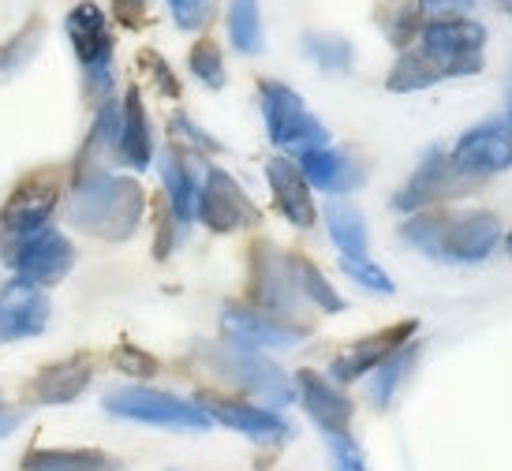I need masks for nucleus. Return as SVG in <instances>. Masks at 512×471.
<instances>
[{
	"label": "nucleus",
	"instance_id": "obj_1",
	"mask_svg": "<svg viewBox=\"0 0 512 471\" xmlns=\"http://www.w3.org/2000/svg\"><path fill=\"white\" fill-rule=\"evenodd\" d=\"M483 45L486 27L471 19H434L423 23V42L404 49L385 86L393 94H412L427 90L441 79H460V75L483 72Z\"/></svg>",
	"mask_w": 512,
	"mask_h": 471
},
{
	"label": "nucleus",
	"instance_id": "obj_2",
	"mask_svg": "<svg viewBox=\"0 0 512 471\" xmlns=\"http://www.w3.org/2000/svg\"><path fill=\"white\" fill-rule=\"evenodd\" d=\"M146 214V191L131 176L98 172L83 184H75L68 202V221L75 229L105 243H124L135 236Z\"/></svg>",
	"mask_w": 512,
	"mask_h": 471
},
{
	"label": "nucleus",
	"instance_id": "obj_3",
	"mask_svg": "<svg viewBox=\"0 0 512 471\" xmlns=\"http://www.w3.org/2000/svg\"><path fill=\"white\" fill-rule=\"evenodd\" d=\"M400 236L438 262H483L501 240V225L486 210H423L404 221Z\"/></svg>",
	"mask_w": 512,
	"mask_h": 471
},
{
	"label": "nucleus",
	"instance_id": "obj_4",
	"mask_svg": "<svg viewBox=\"0 0 512 471\" xmlns=\"http://www.w3.org/2000/svg\"><path fill=\"white\" fill-rule=\"evenodd\" d=\"M64 27H68L75 57L83 64L86 98L98 101L101 109L113 94V30H109V19L94 0H83L68 12Z\"/></svg>",
	"mask_w": 512,
	"mask_h": 471
},
{
	"label": "nucleus",
	"instance_id": "obj_5",
	"mask_svg": "<svg viewBox=\"0 0 512 471\" xmlns=\"http://www.w3.org/2000/svg\"><path fill=\"white\" fill-rule=\"evenodd\" d=\"M258 94H262V120H266V135H270L277 146L296 150V154H303V150H318V146H329L326 124H322V120L303 105V98H299L292 86L266 79Z\"/></svg>",
	"mask_w": 512,
	"mask_h": 471
},
{
	"label": "nucleus",
	"instance_id": "obj_6",
	"mask_svg": "<svg viewBox=\"0 0 512 471\" xmlns=\"http://www.w3.org/2000/svg\"><path fill=\"white\" fill-rule=\"evenodd\" d=\"M105 412L116 419H131V423H150V427H169V430H206L214 419L202 412L199 400H180L161 389L128 386L113 389L105 397Z\"/></svg>",
	"mask_w": 512,
	"mask_h": 471
},
{
	"label": "nucleus",
	"instance_id": "obj_7",
	"mask_svg": "<svg viewBox=\"0 0 512 471\" xmlns=\"http://www.w3.org/2000/svg\"><path fill=\"white\" fill-rule=\"evenodd\" d=\"M4 262L15 270V277H23L30 285L49 288L64 281L75 266V247L72 240L57 229H38L23 236V240H8L4 243Z\"/></svg>",
	"mask_w": 512,
	"mask_h": 471
},
{
	"label": "nucleus",
	"instance_id": "obj_8",
	"mask_svg": "<svg viewBox=\"0 0 512 471\" xmlns=\"http://www.w3.org/2000/svg\"><path fill=\"white\" fill-rule=\"evenodd\" d=\"M60 202V172L57 169H38L23 176L12 187V195L0 206V240H23L30 232L49 225V217Z\"/></svg>",
	"mask_w": 512,
	"mask_h": 471
},
{
	"label": "nucleus",
	"instance_id": "obj_9",
	"mask_svg": "<svg viewBox=\"0 0 512 471\" xmlns=\"http://www.w3.org/2000/svg\"><path fill=\"white\" fill-rule=\"evenodd\" d=\"M251 303L255 311L270 314L277 322H288L299 314V296L296 281H292V266H288V255H281L273 243L258 240L251 243Z\"/></svg>",
	"mask_w": 512,
	"mask_h": 471
},
{
	"label": "nucleus",
	"instance_id": "obj_10",
	"mask_svg": "<svg viewBox=\"0 0 512 471\" xmlns=\"http://www.w3.org/2000/svg\"><path fill=\"white\" fill-rule=\"evenodd\" d=\"M475 180L468 172L456 169L453 154H445L441 146H430L427 157L419 161V169L412 172V180L397 191V210L404 214H423L427 206H438V202H453L460 195H468Z\"/></svg>",
	"mask_w": 512,
	"mask_h": 471
},
{
	"label": "nucleus",
	"instance_id": "obj_11",
	"mask_svg": "<svg viewBox=\"0 0 512 471\" xmlns=\"http://www.w3.org/2000/svg\"><path fill=\"white\" fill-rule=\"evenodd\" d=\"M195 217L210 232H221V236L255 229L258 221H262L258 206L247 199V191L225 169H217V165L206 169V180L199 187V202H195Z\"/></svg>",
	"mask_w": 512,
	"mask_h": 471
},
{
	"label": "nucleus",
	"instance_id": "obj_12",
	"mask_svg": "<svg viewBox=\"0 0 512 471\" xmlns=\"http://www.w3.org/2000/svg\"><path fill=\"white\" fill-rule=\"evenodd\" d=\"M217 363H221V371L236 382L240 389L247 393H255V397L270 400L277 408H285L296 400V386H292V378H288L277 363L262 356V352H251V348H240V344H228L217 352Z\"/></svg>",
	"mask_w": 512,
	"mask_h": 471
},
{
	"label": "nucleus",
	"instance_id": "obj_13",
	"mask_svg": "<svg viewBox=\"0 0 512 471\" xmlns=\"http://www.w3.org/2000/svg\"><path fill=\"white\" fill-rule=\"evenodd\" d=\"M419 333V322L415 318H404V322H393V326L378 329L370 337H359L352 348H344L341 356L329 363V378L333 382H356L363 374L378 371L385 359H393L400 348H408L412 337Z\"/></svg>",
	"mask_w": 512,
	"mask_h": 471
},
{
	"label": "nucleus",
	"instance_id": "obj_14",
	"mask_svg": "<svg viewBox=\"0 0 512 471\" xmlns=\"http://www.w3.org/2000/svg\"><path fill=\"white\" fill-rule=\"evenodd\" d=\"M453 161L471 180L512 169V124L509 120H486L479 128L464 131L453 146Z\"/></svg>",
	"mask_w": 512,
	"mask_h": 471
},
{
	"label": "nucleus",
	"instance_id": "obj_15",
	"mask_svg": "<svg viewBox=\"0 0 512 471\" xmlns=\"http://www.w3.org/2000/svg\"><path fill=\"white\" fill-rule=\"evenodd\" d=\"M49 326V296L23 277L0 288V341H27Z\"/></svg>",
	"mask_w": 512,
	"mask_h": 471
},
{
	"label": "nucleus",
	"instance_id": "obj_16",
	"mask_svg": "<svg viewBox=\"0 0 512 471\" xmlns=\"http://www.w3.org/2000/svg\"><path fill=\"white\" fill-rule=\"evenodd\" d=\"M221 329H225L228 344H240V348H251V352L292 348V344L303 341V326L277 322V318L255 311V307H236V303L221 311Z\"/></svg>",
	"mask_w": 512,
	"mask_h": 471
},
{
	"label": "nucleus",
	"instance_id": "obj_17",
	"mask_svg": "<svg viewBox=\"0 0 512 471\" xmlns=\"http://www.w3.org/2000/svg\"><path fill=\"white\" fill-rule=\"evenodd\" d=\"M199 404L214 423H221L228 430H240V434L255 438V442H285V438H292L288 419H281L270 408L243 404V400H225V397H202Z\"/></svg>",
	"mask_w": 512,
	"mask_h": 471
},
{
	"label": "nucleus",
	"instance_id": "obj_18",
	"mask_svg": "<svg viewBox=\"0 0 512 471\" xmlns=\"http://www.w3.org/2000/svg\"><path fill=\"white\" fill-rule=\"evenodd\" d=\"M296 389H299V400H303L307 415H311L326 434H348V423H352V415H356V404H352V397H348L337 382H329V378H322L318 371H307V367H303V371L296 374Z\"/></svg>",
	"mask_w": 512,
	"mask_h": 471
},
{
	"label": "nucleus",
	"instance_id": "obj_19",
	"mask_svg": "<svg viewBox=\"0 0 512 471\" xmlns=\"http://www.w3.org/2000/svg\"><path fill=\"white\" fill-rule=\"evenodd\" d=\"M90 378H94V359L90 356L57 359L30 378L27 397L34 404H72L86 393Z\"/></svg>",
	"mask_w": 512,
	"mask_h": 471
},
{
	"label": "nucleus",
	"instance_id": "obj_20",
	"mask_svg": "<svg viewBox=\"0 0 512 471\" xmlns=\"http://www.w3.org/2000/svg\"><path fill=\"white\" fill-rule=\"evenodd\" d=\"M266 180H270V191L277 199V210L296 225V229H311L314 225V199H311V184L303 180L296 161L288 157H270L266 161Z\"/></svg>",
	"mask_w": 512,
	"mask_h": 471
},
{
	"label": "nucleus",
	"instance_id": "obj_21",
	"mask_svg": "<svg viewBox=\"0 0 512 471\" xmlns=\"http://www.w3.org/2000/svg\"><path fill=\"white\" fill-rule=\"evenodd\" d=\"M116 161H124V165H131V169H150V161H154V131H150V116H146L139 86H128L124 105H120Z\"/></svg>",
	"mask_w": 512,
	"mask_h": 471
},
{
	"label": "nucleus",
	"instance_id": "obj_22",
	"mask_svg": "<svg viewBox=\"0 0 512 471\" xmlns=\"http://www.w3.org/2000/svg\"><path fill=\"white\" fill-rule=\"evenodd\" d=\"M299 172L303 180L326 195H348L363 184V172L344 150H333V146H318V150H303L299 154Z\"/></svg>",
	"mask_w": 512,
	"mask_h": 471
},
{
	"label": "nucleus",
	"instance_id": "obj_23",
	"mask_svg": "<svg viewBox=\"0 0 512 471\" xmlns=\"http://www.w3.org/2000/svg\"><path fill=\"white\" fill-rule=\"evenodd\" d=\"M23 471H124V464L101 449H30Z\"/></svg>",
	"mask_w": 512,
	"mask_h": 471
},
{
	"label": "nucleus",
	"instance_id": "obj_24",
	"mask_svg": "<svg viewBox=\"0 0 512 471\" xmlns=\"http://www.w3.org/2000/svg\"><path fill=\"white\" fill-rule=\"evenodd\" d=\"M161 180H165V199H169V210L176 217V225L180 232L195 221V202H199V187H195V176L187 169L184 154H169L161 157Z\"/></svg>",
	"mask_w": 512,
	"mask_h": 471
},
{
	"label": "nucleus",
	"instance_id": "obj_25",
	"mask_svg": "<svg viewBox=\"0 0 512 471\" xmlns=\"http://www.w3.org/2000/svg\"><path fill=\"white\" fill-rule=\"evenodd\" d=\"M374 19L382 27L385 42L404 53L423 34V0H378Z\"/></svg>",
	"mask_w": 512,
	"mask_h": 471
},
{
	"label": "nucleus",
	"instance_id": "obj_26",
	"mask_svg": "<svg viewBox=\"0 0 512 471\" xmlns=\"http://www.w3.org/2000/svg\"><path fill=\"white\" fill-rule=\"evenodd\" d=\"M45 42V19L30 15L23 27L15 30L8 42H0V86L12 83L19 72H27V64L38 57V49Z\"/></svg>",
	"mask_w": 512,
	"mask_h": 471
},
{
	"label": "nucleus",
	"instance_id": "obj_27",
	"mask_svg": "<svg viewBox=\"0 0 512 471\" xmlns=\"http://www.w3.org/2000/svg\"><path fill=\"white\" fill-rule=\"evenodd\" d=\"M288 266H292V281H296L299 296H303L307 303H314L318 311L341 314L344 307H348L341 292L329 285L326 277H322V270H318L307 255H288Z\"/></svg>",
	"mask_w": 512,
	"mask_h": 471
},
{
	"label": "nucleus",
	"instance_id": "obj_28",
	"mask_svg": "<svg viewBox=\"0 0 512 471\" xmlns=\"http://www.w3.org/2000/svg\"><path fill=\"white\" fill-rule=\"evenodd\" d=\"M326 225H329V240L341 247V255L348 258H363L367 255V225H363V214L348 202H333L326 210Z\"/></svg>",
	"mask_w": 512,
	"mask_h": 471
},
{
	"label": "nucleus",
	"instance_id": "obj_29",
	"mask_svg": "<svg viewBox=\"0 0 512 471\" xmlns=\"http://www.w3.org/2000/svg\"><path fill=\"white\" fill-rule=\"evenodd\" d=\"M228 38L243 57L262 53V12L258 0H232L228 4Z\"/></svg>",
	"mask_w": 512,
	"mask_h": 471
},
{
	"label": "nucleus",
	"instance_id": "obj_30",
	"mask_svg": "<svg viewBox=\"0 0 512 471\" xmlns=\"http://www.w3.org/2000/svg\"><path fill=\"white\" fill-rule=\"evenodd\" d=\"M303 49H307V57L329 75H344L352 68V45L344 42L341 34H307L303 38Z\"/></svg>",
	"mask_w": 512,
	"mask_h": 471
},
{
	"label": "nucleus",
	"instance_id": "obj_31",
	"mask_svg": "<svg viewBox=\"0 0 512 471\" xmlns=\"http://www.w3.org/2000/svg\"><path fill=\"white\" fill-rule=\"evenodd\" d=\"M415 344H408V348H400L393 359H385L382 367H378V374H374V382H370V400H374V408H389L393 404V397H397V386L400 378L412 371V359H415Z\"/></svg>",
	"mask_w": 512,
	"mask_h": 471
},
{
	"label": "nucleus",
	"instance_id": "obj_32",
	"mask_svg": "<svg viewBox=\"0 0 512 471\" xmlns=\"http://www.w3.org/2000/svg\"><path fill=\"white\" fill-rule=\"evenodd\" d=\"M187 64H191L195 79H202L210 90H221V86H225V57H221V49H217L214 38H202V42H195V49H191Z\"/></svg>",
	"mask_w": 512,
	"mask_h": 471
},
{
	"label": "nucleus",
	"instance_id": "obj_33",
	"mask_svg": "<svg viewBox=\"0 0 512 471\" xmlns=\"http://www.w3.org/2000/svg\"><path fill=\"white\" fill-rule=\"evenodd\" d=\"M341 270L356 281L359 288H370V292H378V296H393V277L382 270V266H374L367 255L363 258H348V255H341Z\"/></svg>",
	"mask_w": 512,
	"mask_h": 471
},
{
	"label": "nucleus",
	"instance_id": "obj_34",
	"mask_svg": "<svg viewBox=\"0 0 512 471\" xmlns=\"http://www.w3.org/2000/svg\"><path fill=\"white\" fill-rule=\"evenodd\" d=\"M113 367L116 371L131 374V378H154L157 374V359L143 348H135V344H116L113 348Z\"/></svg>",
	"mask_w": 512,
	"mask_h": 471
},
{
	"label": "nucleus",
	"instance_id": "obj_35",
	"mask_svg": "<svg viewBox=\"0 0 512 471\" xmlns=\"http://www.w3.org/2000/svg\"><path fill=\"white\" fill-rule=\"evenodd\" d=\"M326 442H329V460H333V471H367L363 449H359L348 434H326Z\"/></svg>",
	"mask_w": 512,
	"mask_h": 471
},
{
	"label": "nucleus",
	"instance_id": "obj_36",
	"mask_svg": "<svg viewBox=\"0 0 512 471\" xmlns=\"http://www.w3.org/2000/svg\"><path fill=\"white\" fill-rule=\"evenodd\" d=\"M169 8L180 30H199L214 15V0H169Z\"/></svg>",
	"mask_w": 512,
	"mask_h": 471
},
{
	"label": "nucleus",
	"instance_id": "obj_37",
	"mask_svg": "<svg viewBox=\"0 0 512 471\" xmlns=\"http://www.w3.org/2000/svg\"><path fill=\"white\" fill-rule=\"evenodd\" d=\"M139 64L150 72V79H154V86H157V94H165V98H180V79L172 75V68L157 57L154 49H143V53H139Z\"/></svg>",
	"mask_w": 512,
	"mask_h": 471
},
{
	"label": "nucleus",
	"instance_id": "obj_38",
	"mask_svg": "<svg viewBox=\"0 0 512 471\" xmlns=\"http://www.w3.org/2000/svg\"><path fill=\"white\" fill-rule=\"evenodd\" d=\"M176 236H180V225H176V217H172L169 202H157V243H154V255L157 258H169Z\"/></svg>",
	"mask_w": 512,
	"mask_h": 471
},
{
	"label": "nucleus",
	"instance_id": "obj_39",
	"mask_svg": "<svg viewBox=\"0 0 512 471\" xmlns=\"http://www.w3.org/2000/svg\"><path fill=\"white\" fill-rule=\"evenodd\" d=\"M172 135H176V139H184L187 146H195V150H217L214 139H210V135H202L187 116H172Z\"/></svg>",
	"mask_w": 512,
	"mask_h": 471
},
{
	"label": "nucleus",
	"instance_id": "obj_40",
	"mask_svg": "<svg viewBox=\"0 0 512 471\" xmlns=\"http://www.w3.org/2000/svg\"><path fill=\"white\" fill-rule=\"evenodd\" d=\"M23 419H27V412H23V408H0V438L15 434Z\"/></svg>",
	"mask_w": 512,
	"mask_h": 471
},
{
	"label": "nucleus",
	"instance_id": "obj_41",
	"mask_svg": "<svg viewBox=\"0 0 512 471\" xmlns=\"http://www.w3.org/2000/svg\"><path fill=\"white\" fill-rule=\"evenodd\" d=\"M423 4L438 8V12H464V8H471L475 0H423Z\"/></svg>",
	"mask_w": 512,
	"mask_h": 471
},
{
	"label": "nucleus",
	"instance_id": "obj_42",
	"mask_svg": "<svg viewBox=\"0 0 512 471\" xmlns=\"http://www.w3.org/2000/svg\"><path fill=\"white\" fill-rule=\"evenodd\" d=\"M509 124H512V68H509Z\"/></svg>",
	"mask_w": 512,
	"mask_h": 471
},
{
	"label": "nucleus",
	"instance_id": "obj_43",
	"mask_svg": "<svg viewBox=\"0 0 512 471\" xmlns=\"http://www.w3.org/2000/svg\"><path fill=\"white\" fill-rule=\"evenodd\" d=\"M505 247H509V255H512V232H509V240H505Z\"/></svg>",
	"mask_w": 512,
	"mask_h": 471
},
{
	"label": "nucleus",
	"instance_id": "obj_44",
	"mask_svg": "<svg viewBox=\"0 0 512 471\" xmlns=\"http://www.w3.org/2000/svg\"><path fill=\"white\" fill-rule=\"evenodd\" d=\"M505 4H509V8H512V0H505Z\"/></svg>",
	"mask_w": 512,
	"mask_h": 471
},
{
	"label": "nucleus",
	"instance_id": "obj_45",
	"mask_svg": "<svg viewBox=\"0 0 512 471\" xmlns=\"http://www.w3.org/2000/svg\"><path fill=\"white\" fill-rule=\"evenodd\" d=\"M0 408H4V400H0Z\"/></svg>",
	"mask_w": 512,
	"mask_h": 471
}]
</instances>
